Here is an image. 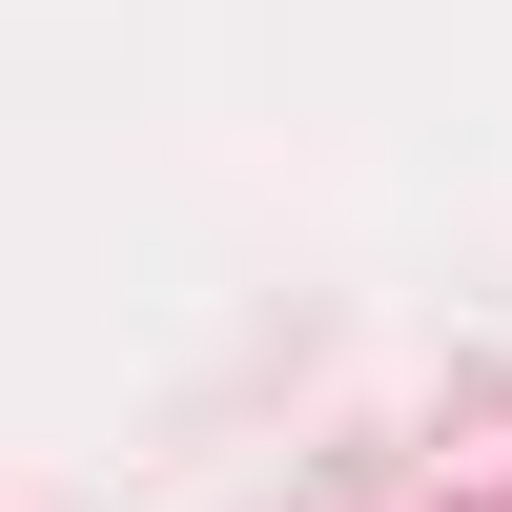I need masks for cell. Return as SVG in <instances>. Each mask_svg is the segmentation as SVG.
<instances>
[]
</instances>
